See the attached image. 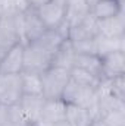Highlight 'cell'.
Here are the masks:
<instances>
[{
    "mask_svg": "<svg viewBox=\"0 0 125 126\" xmlns=\"http://www.w3.org/2000/svg\"><path fill=\"white\" fill-rule=\"evenodd\" d=\"M0 126H10L7 106H3V104H0Z\"/></svg>",
    "mask_w": 125,
    "mask_h": 126,
    "instance_id": "obj_22",
    "label": "cell"
},
{
    "mask_svg": "<svg viewBox=\"0 0 125 126\" xmlns=\"http://www.w3.org/2000/svg\"><path fill=\"white\" fill-rule=\"evenodd\" d=\"M74 57H75V51H74L71 40H63L62 44L58 47L56 53L53 54L52 66L63 67V69H69L71 70V67L74 64Z\"/></svg>",
    "mask_w": 125,
    "mask_h": 126,
    "instance_id": "obj_14",
    "label": "cell"
},
{
    "mask_svg": "<svg viewBox=\"0 0 125 126\" xmlns=\"http://www.w3.org/2000/svg\"><path fill=\"white\" fill-rule=\"evenodd\" d=\"M22 81V93L30 95H43V82L41 73L35 72H21Z\"/></svg>",
    "mask_w": 125,
    "mask_h": 126,
    "instance_id": "obj_17",
    "label": "cell"
},
{
    "mask_svg": "<svg viewBox=\"0 0 125 126\" xmlns=\"http://www.w3.org/2000/svg\"><path fill=\"white\" fill-rule=\"evenodd\" d=\"M112 51H125V37L119 38H107V37H97V54L102 57Z\"/></svg>",
    "mask_w": 125,
    "mask_h": 126,
    "instance_id": "obj_18",
    "label": "cell"
},
{
    "mask_svg": "<svg viewBox=\"0 0 125 126\" xmlns=\"http://www.w3.org/2000/svg\"><path fill=\"white\" fill-rule=\"evenodd\" d=\"M71 79L69 69L50 66L41 73V82H43V97L46 100H55L61 98L65 87L68 85Z\"/></svg>",
    "mask_w": 125,
    "mask_h": 126,
    "instance_id": "obj_3",
    "label": "cell"
},
{
    "mask_svg": "<svg viewBox=\"0 0 125 126\" xmlns=\"http://www.w3.org/2000/svg\"><path fill=\"white\" fill-rule=\"evenodd\" d=\"M44 101H46V98L43 95H30V94L22 95V98L19 100L18 104H19L28 125L38 123V120L41 117V110H43Z\"/></svg>",
    "mask_w": 125,
    "mask_h": 126,
    "instance_id": "obj_9",
    "label": "cell"
},
{
    "mask_svg": "<svg viewBox=\"0 0 125 126\" xmlns=\"http://www.w3.org/2000/svg\"><path fill=\"white\" fill-rule=\"evenodd\" d=\"M28 1H30V6H31L32 9H38L40 6L46 4V3L50 1V0H28Z\"/></svg>",
    "mask_w": 125,
    "mask_h": 126,
    "instance_id": "obj_23",
    "label": "cell"
},
{
    "mask_svg": "<svg viewBox=\"0 0 125 126\" xmlns=\"http://www.w3.org/2000/svg\"><path fill=\"white\" fill-rule=\"evenodd\" d=\"M81 67L84 70H88L94 76L103 79L102 73V57L99 54H75L72 67Z\"/></svg>",
    "mask_w": 125,
    "mask_h": 126,
    "instance_id": "obj_15",
    "label": "cell"
},
{
    "mask_svg": "<svg viewBox=\"0 0 125 126\" xmlns=\"http://www.w3.org/2000/svg\"><path fill=\"white\" fill-rule=\"evenodd\" d=\"M50 126H69L68 123H66V120H63V122H59V123H53V125Z\"/></svg>",
    "mask_w": 125,
    "mask_h": 126,
    "instance_id": "obj_25",
    "label": "cell"
},
{
    "mask_svg": "<svg viewBox=\"0 0 125 126\" xmlns=\"http://www.w3.org/2000/svg\"><path fill=\"white\" fill-rule=\"evenodd\" d=\"M65 120L69 126H91L94 122L93 116L88 113V110L81 106H77V104L66 106V119Z\"/></svg>",
    "mask_w": 125,
    "mask_h": 126,
    "instance_id": "obj_13",
    "label": "cell"
},
{
    "mask_svg": "<svg viewBox=\"0 0 125 126\" xmlns=\"http://www.w3.org/2000/svg\"><path fill=\"white\" fill-rule=\"evenodd\" d=\"M103 79L125 75V51H112L102 56Z\"/></svg>",
    "mask_w": 125,
    "mask_h": 126,
    "instance_id": "obj_10",
    "label": "cell"
},
{
    "mask_svg": "<svg viewBox=\"0 0 125 126\" xmlns=\"http://www.w3.org/2000/svg\"><path fill=\"white\" fill-rule=\"evenodd\" d=\"M62 98L66 104H77L88 110V113L93 116V119H99V106H97V94L96 90L90 87L78 85L77 82L71 81L65 87L62 93Z\"/></svg>",
    "mask_w": 125,
    "mask_h": 126,
    "instance_id": "obj_2",
    "label": "cell"
},
{
    "mask_svg": "<svg viewBox=\"0 0 125 126\" xmlns=\"http://www.w3.org/2000/svg\"><path fill=\"white\" fill-rule=\"evenodd\" d=\"M24 72V44H13L0 59V75Z\"/></svg>",
    "mask_w": 125,
    "mask_h": 126,
    "instance_id": "obj_7",
    "label": "cell"
},
{
    "mask_svg": "<svg viewBox=\"0 0 125 126\" xmlns=\"http://www.w3.org/2000/svg\"><path fill=\"white\" fill-rule=\"evenodd\" d=\"M99 37V21L90 12L85 15L78 24L71 27L69 30V40L71 41H80V40H91Z\"/></svg>",
    "mask_w": 125,
    "mask_h": 126,
    "instance_id": "obj_8",
    "label": "cell"
},
{
    "mask_svg": "<svg viewBox=\"0 0 125 126\" xmlns=\"http://www.w3.org/2000/svg\"><path fill=\"white\" fill-rule=\"evenodd\" d=\"M13 44H16V43H13V41H10L4 34H3V31L0 30V59L4 56V53L13 46Z\"/></svg>",
    "mask_w": 125,
    "mask_h": 126,
    "instance_id": "obj_21",
    "label": "cell"
},
{
    "mask_svg": "<svg viewBox=\"0 0 125 126\" xmlns=\"http://www.w3.org/2000/svg\"><path fill=\"white\" fill-rule=\"evenodd\" d=\"M0 18H1V15H0Z\"/></svg>",
    "mask_w": 125,
    "mask_h": 126,
    "instance_id": "obj_26",
    "label": "cell"
},
{
    "mask_svg": "<svg viewBox=\"0 0 125 126\" xmlns=\"http://www.w3.org/2000/svg\"><path fill=\"white\" fill-rule=\"evenodd\" d=\"M22 81L21 73L0 75V104L12 106L22 98Z\"/></svg>",
    "mask_w": 125,
    "mask_h": 126,
    "instance_id": "obj_5",
    "label": "cell"
},
{
    "mask_svg": "<svg viewBox=\"0 0 125 126\" xmlns=\"http://www.w3.org/2000/svg\"><path fill=\"white\" fill-rule=\"evenodd\" d=\"M99 35L107 37V38H119L125 37V19L124 12H121L116 16L100 19L99 21Z\"/></svg>",
    "mask_w": 125,
    "mask_h": 126,
    "instance_id": "obj_11",
    "label": "cell"
},
{
    "mask_svg": "<svg viewBox=\"0 0 125 126\" xmlns=\"http://www.w3.org/2000/svg\"><path fill=\"white\" fill-rule=\"evenodd\" d=\"M63 38L58 31L47 30L35 41L24 44V70L43 73L52 66L53 54L62 44Z\"/></svg>",
    "mask_w": 125,
    "mask_h": 126,
    "instance_id": "obj_1",
    "label": "cell"
},
{
    "mask_svg": "<svg viewBox=\"0 0 125 126\" xmlns=\"http://www.w3.org/2000/svg\"><path fill=\"white\" fill-rule=\"evenodd\" d=\"M69 75H71V81L77 82L78 85H84V87H90V88H97L99 84H100V78L94 76L93 73H90L88 70H84L81 67H71L69 70Z\"/></svg>",
    "mask_w": 125,
    "mask_h": 126,
    "instance_id": "obj_19",
    "label": "cell"
},
{
    "mask_svg": "<svg viewBox=\"0 0 125 126\" xmlns=\"http://www.w3.org/2000/svg\"><path fill=\"white\" fill-rule=\"evenodd\" d=\"M97 1H99V0H85V3H87V6H88L90 9L93 7V6L96 4V3H97Z\"/></svg>",
    "mask_w": 125,
    "mask_h": 126,
    "instance_id": "obj_24",
    "label": "cell"
},
{
    "mask_svg": "<svg viewBox=\"0 0 125 126\" xmlns=\"http://www.w3.org/2000/svg\"><path fill=\"white\" fill-rule=\"evenodd\" d=\"M40 21L46 27V30L56 31L65 21L66 16V3L65 0H50L46 4L35 9Z\"/></svg>",
    "mask_w": 125,
    "mask_h": 126,
    "instance_id": "obj_4",
    "label": "cell"
},
{
    "mask_svg": "<svg viewBox=\"0 0 125 126\" xmlns=\"http://www.w3.org/2000/svg\"><path fill=\"white\" fill-rule=\"evenodd\" d=\"M65 3H66L65 22H68L69 27H74L85 15L90 13V7L87 6L85 0H65Z\"/></svg>",
    "mask_w": 125,
    "mask_h": 126,
    "instance_id": "obj_16",
    "label": "cell"
},
{
    "mask_svg": "<svg viewBox=\"0 0 125 126\" xmlns=\"http://www.w3.org/2000/svg\"><path fill=\"white\" fill-rule=\"evenodd\" d=\"M90 12L93 13V16L97 21L116 16L121 12H124L122 10V0H99L90 9Z\"/></svg>",
    "mask_w": 125,
    "mask_h": 126,
    "instance_id": "obj_12",
    "label": "cell"
},
{
    "mask_svg": "<svg viewBox=\"0 0 125 126\" xmlns=\"http://www.w3.org/2000/svg\"><path fill=\"white\" fill-rule=\"evenodd\" d=\"M75 54H97V38L71 41Z\"/></svg>",
    "mask_w": 125,
    "mask_h": 126,
    "instance_id": "obj_20",
    "label": "cell"
},
{
    "mask_svg": "<svg viewBox=\"0 0 125 126\" xmlns=\"http://www.w3.org/2000/svg\"><path fill=\"white\" fill-rule=\"evenodd\" d=\"M66 103L62 98L55 100H46L41 110V117L37 126H50L53 123H59L66 119Z\"/></svg>",
    "mask_w": 125,
    "mask_h": 126,
    "instance_id": "obj_6",
    "label": "cell"
}]
</instances>
